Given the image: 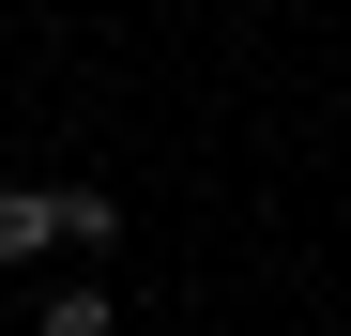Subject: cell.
<instances>
[{"label":"cell","instance_id":"cell-1","mask_svg":"<svg viewBox=\"0 0 351 336\" xmlns=\"http://www.w3.org/2000/svg\"><path fill=\"white\" fill-rule=\"evenodd\" d=\"M92 245H123V199L107 184H0V260H92Z\"/></svg>","mask_w":351,"mask_h":336},{"label":"cell","instance_id":"cell-2","mask_svg":"<svg viewBox=\"0 0 351 336\" xmlns=\"http://www.w3.org/2000/svg\"><path fill=\"white\" fill-rule=\"evenodd\" d=\"M0 16H16V0H0Z\"/></svg>","mask_w":351,"mask_h":336}]
</instances>
